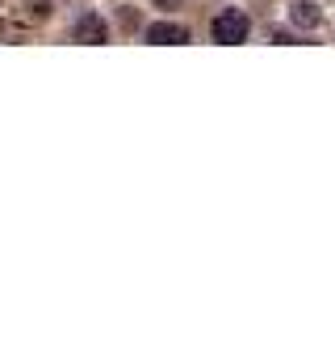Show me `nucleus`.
<instances>
[{
    "instance_id": "5",
    "label": "nucleus",
    "mask_w": 335,
    "mask_h": 361,
    "mask_svg": "<svg viewBox=\"0 0 335 361\" xmlns=\"http://www.w3.org/2000/svg\"><path fill=\"white\" fill-rule=\"evenodd\" d=\"M118 25H122L126 34H139V30H143V17H139V8H134V4H122V8H118Z\"/></svg>"
},
{
    "instance_id": "3",
    "label": "nucleus",
    "mask_w": 335,
    "mask_h": 361,
    "mask_svg": "<svg viewBox=\"0 0 335 361\" xmlns=\"http://www.w3.org/2000/svg\"><path fill=\"white\" fill-rule=\"evenodd\" d=\"M289 21H293L298 30H319V25H323V8H319L315 0H293V4H289Z\"/></svg>"
},
{
    "instance_id": "8",
    "label": "nucleus",
    "mask_w": 335,
    "mask_h": 361,
    "mask_svg": "<svg viewBox=\"0 0 335 361\" xmlns=\"http://www.w3.org/2000/svg\"><path fill=\"white\" fill-rule=\"evenodd\" d=\"M0 4H4V0H0Z\"/></svg>"
},
{
    "instance_id": "1",
    "label": "nucleus",
    "mask_w": 335,
    "mask_h": 361,
    "mask_svg": "<svg viewBox=\"0 0 335 361\" xmlns=\"http://www.w3.org/2000/svg\"><path fill=\"white\" fill-rule=\"evenodd\" d=\"M210 34H214V42L239 47V42H248V34H251V17L244 13V8H222V13L214 17Z\"/></svg>"
},
{
    "instance_id": "2",
    "label": "nucleus",
    "mask_w": 335,
    "mask_h": 361,
    "mask_svg": "<svg viewBox=\"0 0 335 361\" xmlns=\"http://www.w3.org/2000/svg\"><path fill=\"white\" fill-rule=\"evenodd\" d=\"M72 38H76V42H92V47H101V42H109V25H105L96 13H84L80 21L72 25Z\"/></svg>"
},
{
    "instance_id": "6",
    "label": "nucleus",
    "mask_w": 335,
    "mask_h": 361,
    "mask_svg": "<svg viewBox=\"0 0 335 361\" xmlns=\"http://www.w3.org/2000/svg\"><path fill=\"white\" fill-rule=\"evenodd\" d=\"M25 17L30 21H51L55 17V0H25Z\"/></svg>"
},
{
    "instance_id": "4",
    "label": "nucleus",
    "mask_w": 335,
    "mask_h": 361,
    "mask_svg": "<svg viewBox=\"0 0 335 361\" xmlns=\"http://www.w3.org/2000/svg\"><path fill=\"white\" fill-rule=\"evenodd\" d=\"M147 42H164V47L189 42V25H176V21H156V25H147Z\"/></svg>"
},
{
    "instance_id": "7",
    "label": "nucleus",
    "mask_w": 335,
    "mask_h": 361,
    "mask_svg": "<svg viewBox=\"0 0 335 361\" xmlns=\"http://www.w3.org/2000/svg\"><path fill=\"white\" fill-rule=\"evenodd\" d=\"M160 8H180V0H156Z\"/></svg>"
}]
</instances>
